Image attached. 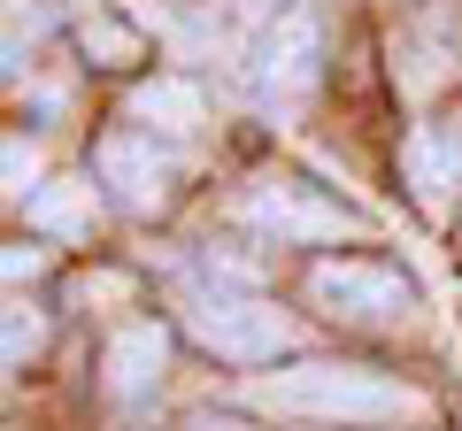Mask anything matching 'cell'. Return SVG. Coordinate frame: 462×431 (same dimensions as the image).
<instances>
[{"mask_svg": "<svg viewBox=\"0 0 462 431\" xmlns=\"http://www.w3.org/2000/svg\"><path fill=\"white\" fill-rule=\"evenodd\" d=\"M309 300L331 324H401L416 308V285L385 262H363V254H324L309 270Z\"/></svg>", "mask_w": 462, "mask_h": 431, "instance_id": "obj_3", "label": "cell"}, {"mask_svg": "<svg viewBox=\"0 0 462 431\" xmlns=\"http://www.w3.org/2000/svg\"><path fill=\"white\" fill-rule=\"evenodd\" d=\"M93 170H100V185H108L132 216L170 208V193H178V154L154 147V132H108L100 154H93Z\"/></svg>", "mask_w": 462, "mask_h": 431, "instance_id": "obj_5", "label": "cell"}, {"mask_svg": "<svg viewBox=\"0 0 462 431\" xmlns=\"http://www.w3.org/2000/svg\"><path fill=\"white\" fill-rule=\"evenodd\" d=\"M93 216H100V200L85 178H54L32 193V232L39 239H93Z\"/></svg>", "mask_w": 462, "mask_h": 431, "instance_id": "obj_8", "label": "cell"}, {"mask_svg": "<svg viewBox=\"0 0 462 431\" xmlns=\"http://www.w3.org/2000/svg\"><path fill=\"white\" fill-rule=\"evenodd\" d=\"M193 431H247V424H231V416H200Z\"/></svg>", "mask_w": 462, "mask_h": 431, "instance_id": "obj_15", "label": "cell"}, {"mask_svg": "<svg viewBox=\"0 0 462 431\" xmlns=\"http://www.w3.org/2000/svg\"><path fill=\"white\" fill-rule=\"evenodd\" d=\"M254 408L270 416H293V424H339V431H363V424H416L424 416V393L385 370L363 362H293V370H270L254 378Z\"/></svg>", "mask_w": 462, "mask_h": 431, "instance_id": "obj_1", "label": "cell"}, {"mask_svg": "<svg viewBox=\"0 0 462 431\" xmlns=\"http://www.w3.org/2000/svg\"><path fill=\"white\" fill-rule=\"evenodd\" d=\"M39 339H47V316H39L32 300H8V362L23 370L39 354Z\"/></svg>", "mask_w": 462, "mask_h": 431, "instance_id": "obj_12", "label": "cell"}, {"mask_svg": "<svg viewBox=\"0 0 462 431\" xmlns=\"http://www.w3.org/2000/svg\"><path fill=\"white\" fill-rule=\"evenodd\" d=\"M316 62H324V32H316V16H309V8H285V16L270 23L263 54H254V78H263V93L293 100V93L316 85Z\"/></svg>", "mask_w": 462, "mask_h": 431, "instance_id": "obj_6", "label": "cell"}, {"mask_svg": "<svg viewBox=\"0 0 462 431\" xmlns=\"http://www.w3.org/2000/svg\"><path fill=\"white\" fill-rule=\"evenodd\" d=\"M132 116L139 124H162V132H200V93L185 78H154L147 93L132 100Z\"/></svg>", "mask_w": 462, "mask_h": 431, "instance_id": "obj_10", "label": "cell"}, {"mask_svg": "<svg viewBox=\"0 0 462 431\" xmlns=\"http://www.w3.org/2000/svg\"><path fill=\"white\" fill-rule=\"evenodd\" d=\"M401 162H409V193H416V208H424V216H447V185L462 178V170H455V154H447L439 139H424V132H416Z\"/></svg>", "mask_w": 462, "mask_h": 431, "instance_id": "obj_9", "label": "cell"}, {"mask_svg": "<svg viewBox=\"0 0 462 431\" xmlns=\"http://www.w3.org/2000/svg\"><path fill=\"white\" fill-rule=\"evenodd\" d=\"M185 332L208 354H224V362H270L293 339V324L247 285H231V293L224 285H185Z\"/></svg>", "mask_w": 462, "mask_h": 431, "instance_id": "obj_2", "label": "cell"}, {"mask_svg": "<svg viewBox=\"0 0 462 431\" xmlns=\"http://www.w3.org/2000/svg\"><path fill=\"white\" fill-rule=\"evenodd\" d=\"M162 370H170V332L162 324H124L108 339V354H100V385L116 400H147L162 385Z\"/></svg>", "mask_w": 462, "mask_h": 431, "instance_id": "obj_7", "label": "cell"}, {"mask_svg": "<svg viewBox=\"0 0 462 431\" xmlns=\"http://www.w3.org/2000/svg\"><path fill=\"white\" fill-rule=\"evenodd\" d=\"M447 154H455V170H462V116H455V132H447Z\"/></svg>", "mask_w": 462, "mask_h": 431, "instance_id": "obj_16", "label": "cell"}, {"mask_svg": "<svg viewBox=\"0 0 462 431\" xmlns=\"http://www.w3.org/2000/svg\"><path fill=\"white\" fill-rule=\"evenodd\" d=\"M78 47L93 54L100 69H124V62H139V32H124V23H108V16H85Z\"/></svg>", "mask_w": 462, "mask_h": 431, "instance_id": "obj_11", "label": "cell"}, {"mask_svg": "<svg viewBox=\"0 0 462 431\" xmlns=\"http://www.w3.org/2000/svg\"><path fill=\"white\" fill-rule=\"evenodd\" d=\"M247 208V224L263 239H278V247H324V239L355 232V208H339L331 193H316V185L300 178H254V193L239 200Z\"/></svg>", "mask_w": 462, "mask_h": 431, "instance_id": "obj_4", "label": "cell"}, {"mask_svg": "<svg viewBox=\"0 0 462 431\" xmlns=\"http://www.w3.org/2000/svg\"><path fill=\"white\" fill-rule=\"evenodd\" d=\"M39 270H47V247H8V278H39Z\"/></svg>", "mask_w": 462, "mask_h": 431, "instance_id": "obj_14", "label": "cell"}, {"mask_svg": "<svg viewBox=\"0 0 462 431\" xmlns=\"http://www.w3.org/2000/svg\"><path fill=\"white\" fill-rule=\"evenodd\" d=\"M32 147H23V139H8V200H23V193H32V185H23V178H32Z\"/></svg>", "mask_w": 462, "mask_h": 431, "instance_id": "obj_13", "label": "cell"}]
</instances>
